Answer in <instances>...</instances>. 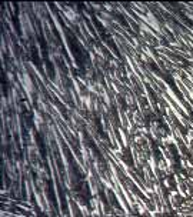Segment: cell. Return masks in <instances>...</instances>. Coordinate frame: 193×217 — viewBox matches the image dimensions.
Segmentation results:
<instances>
[{
  "mask_svg": "<svg viewBox=\"0 0 193 217\" xmlns=\"http://www.w3.org/2000/svg\"><path fill=\"white\" fill-rule=\"evenodd\" d=\"M36 184H37V189H40V191H46V189H47V184H46L44 179H42V177L36 179Z\"/></svg>",
  "mask_w": 193,
  "mask_h": 217,
  "instance_id": "cell-1",
  "label": "cell"
}]
</instances>
